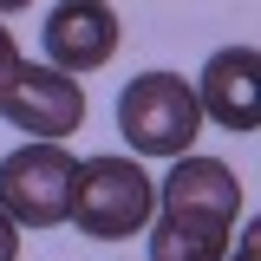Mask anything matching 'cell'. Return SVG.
<instances>
[{
  "label": "cell",
  "mask_w": 261,
  "mask_h": 261,
  "mask_svg": "<svg viewBox=\"0 0 261 261\" xmlns=\"http://www.w3.org/2000/svg\"><path fill=\"white\" fill-rule=\"evenodd\" d=\"M157 216V176L137 157H85L79 163V183H72V216L79 235L92 242H124V235H144V222Z\"/></svg>",
  "instance_id": "cell-1"
},
{
  "label": "cell",
  "mask_w": 261,
  "mask_h": 261,
  "mask_svg": "<svg viewBox=\"0 0 261 261\" xmlns=\"http://www.w3.org/2000/svg\"><path fill=\"white\" fill-rule=\"evenodd\" d=\"M118 130L137 157H183L202 137V105L196 85L176 72H137L118 92Z\"/></svg>",
  "instance_id": "cell-2"
},
{
  "label": "cell",
  "mask_w": 261,
  "mask_h": 261,
  "mask_svg": "<svg viewBox=\"0 0 261 261\" xmlns=\"http://www.w3.org/2000/svg\"><path fill=\"white\" fill-rule=\"evenodd\" d=\"M72 183H79V157L59 137H33L0 157V209L20 228H59L72 216Z\"/></svg>",
  "instance_id": "cell-3"
},
{
  "label": "cell",
  "mask_w": 261,
  "mask_h": 261,
  "mask_svg": "<svg viewBox=\"0 0 261 261\" xmlns=\"http://www.w3.org/2000/svg\"><path fill=\"white\" fill-rule=\"evenodd\" d=\"M0 118L27 137H72L85 124V85L59 65H13L0 85Z\"/></svg>",
  "instance_id": "cell-4"
},
{
  "label": "cell",
  "mask_w": 261,
  "mask_h": 261,
  "mask_svg": "<svg viewBox=\"0 0 261 261\" xmlns=\"http://www.w3.org/2000/svg\"><path fill=\"white\" fill-rule=\"evenodd\" d=\"M118 33L124 27H118V13H111L105 0H59V7L46 13V27H39L46 65L85 79V72H98V65L118 53Z\"/></svg>",
  "instance_id": "cell-5"
},
{
  "label": "cell",
  "mask_w": 261,
  "mask_h": 261,
  "mask_svg": "<svg viewBox=\"0 0 261 261\" xmlns=\"http://www.w3.org/2000/svg\"><path fill=\"white\" fill-rule=\"evenodd\" d=\"M261 59L255 46H222V53H209L202 65V79H196V105H202V118L222 130H255L261 124Z\"/></svg>",
  "instance_id": "cell-6"
},
{
  "label": "cell",
  "mask_w": 261,
  "mask_h": 261,
  "mask_svg": "<svg viewBox=\"0 0 261 261\" xmlns=\"http://www.w3.org/2000/svg\"><path fill=\"white\" fill-rule=\"evenodd\" d=\"M150 228V261H228L235 222L216 209H190V202H157Z\"/></svg>",
  "instance_id": "cell-7"
},
{
  "label": "cell",
  "mask_w": 261,
  "mask_h": 261,
  "mask_svg": "<svg viewBox=\"0 0 261 261\" xmlns=\"http://www.w3.org/2000/svg\"><path fill=\"white\" fill-rule=\"evenodd\" d=\"M0 261H20V222L0 209Z\"/></svg>",
  "instance_id": "cell-8"
},
{
  "label": "cell",
  "mask_w": 261,
  "mask_h": 261,
  "mask_svg": "<svg viewBox=\"0 0 261 261\" xmlns=\"http://www.w3.org/2000/svg\"><path fill=\"white\" fill-rule=\"evenodd\" d=\"M13 65H20V46H13V33L0 27V85H7V72H13Z\"/></svg>",
  "instance_id": "cell-9"
},
{
  "label": "cell",
  "mask_w": 261,
  "mask_h": 261,
  "mask_svg": "<svg viewBox=\"0 0 261 261\" xmlns=\"http://www.w3.org/2000/svg\"><path fill=\"white\" fill-rule=\"evenodd\" d=\"M255 235H261V228H242V242H228V248H235V261H255V255H261Z\"/></svg>",
  "instance_id": "cell-10"
},
{
  "label": "cell",
  "mask_w": 261,
  "mask_h": 261,
  "mask_svg": "<svg viewBox=\"0 0 261 261\" xmlns=\"http://www.w3.org/2000/svg\"><path fill=\"white\" fill-rule=\"evenodd\" d=\"M20 7H33V0H0V13H20Z\"/></svg>",
  "instance_id": "cell-11"
}]
</instances>
